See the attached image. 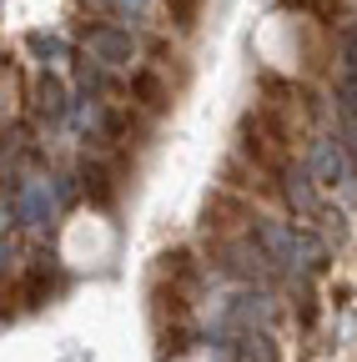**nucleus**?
Instances as JSON below:
<instances>
[{"label":"nucleus","mask_w":357,"mask_h":362,"mask_svg":"<svg viewBox=\"0 0 357 362\" xmlns=\"http://www.w3.org/2000/svg\"><path fill=\"white\" fill-rule=\"evenodd\" d=\"M197 11H201V0H171V21H176V30H192V25H197Z\"/></svg>","instance_id":"f257e3e1"}]
</instances>
